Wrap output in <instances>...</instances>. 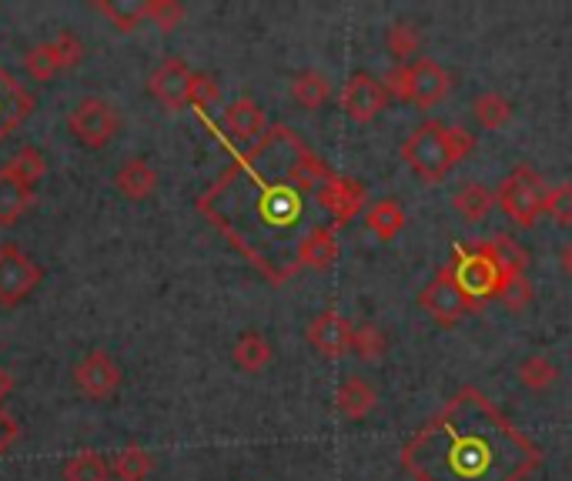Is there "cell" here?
Here are the masks:
<instances>
[{
    "label": "cell",
    "mask_w": 572,
    "mask_h": 481,
    "mask_svg": "<svg viewBox=\"0 0 572 481\" xmlns=\"http://www.w3.org/2000/svg\"><path fill=\"white\" fill-rule=\"evenodd\" d=\"M536 461V448L479 391L453 398L405 445V468L419 481H516Z\"/></svg>",
    "instance_id": "1"
},
{
    "label": "cell",
    "mask_w": 572,
    "mask_h": 481,
    "mask_svg": "<svg viewBox=\"0 0 572 481\" xmlns=\"http://www.w3.org/2000/svg\"><path fill=\"white\" fill-rule=\"evenodd\" d=\"M472 151H476V137L462 127L442 124V121H422L402 141V161L425 184L445 181L453 174V168L466 161Z\"/></svg>",
    "instance_id": "2"
},
{
    "label": "cell",
    "mask_w": 572,
    "mask_h": 481,
    "mask_svg": "<svg viewBox=\"0 0 572 481\" xmlns=\"http://www.w3.org/2000/svg\"><path fill=\"white\" fill-rule=\"evenodd\" d=\"M546 184L542 177L529 168L519 164L508 171L499 187H495V204L508 215V221L519 225V228H533L542 215H546Z\"/></svg>",
    "instance_id": "3"
},
{
    "label": "cell",
    "mask_w": 572,
    "mask_h": 481,
    "mask_svg": "<svg viewBox=\"0 0 572 481\" xmlns=\"http://www.w3.org/2000/svg\"><path fill=\"white\" fill-rule=\"evenodd\" d=\"M68 130L78 145L91 148V151H101L107 148L117 130H121V114L117 107L107 101V98H98V94H88L81 98L71 111H68Z\"/></svg>",
    "instance_id": "4"
},
{
    "label": "cell",
    "mask_w": 572,
    "mask_h": 481,
    "mask_svg": "<svg viewBox=\"0 0 572 481\" xmlns=\"http://www.w3.org/2000/svg\"><path fill=\"white\" fill-rule=\"evenodd\" d=\"M419 305H422V311H428V318H432L435 324H442V328H456L466 314L479 311V301H472V298L459 288L453 264H445V267L435 271V278H432V282L422 288V295H419Z\"/></svg>",
    "instance_id": "5"
},
{
    "label": "cell",
    "mask_w": 572,
    "mask_h": 481,
    "mask_svg": "<svg viewBox=\"0 0 572 481\" xmlns=\"http://www.w3.org/2000/svg\"><path fill=\"white\" fill-rule=\"evenodd\" d=\"M456 282L459 288L472 298V301H485V298H499L502 291V282L505 274L499 271V264L492 261V254L485 251V244H476V248H456Z\"/></svg>",
    "instance_id": "6"
},
{
    "label": "cell",
    "mask_w": 572,
    "mask_h": 481,
    "mask_svg": "<svg viewBox=\"0 0 572 481\" xmlns=\"http://www.w3.org/2000/svg\"><path fill=\"white\" fill-rule=\"evenodd\" d=\"M44 278V267L18 244H0V308H18Z\"/></svg>",
    "instance_id": "7"
},
{
    "label": "cell",
    "mask_w": 572,
    "mask_h": 481,
    "mask_svg": "<svg viewBox=\"0 0 572 481\" xmlns=\"http://www.w3.org/2000/svg\"><path fill=\"white\" fill-rule=\"evenodd\" d=\"M84 60V41L71 31L57 34L54 41H44V44H34L24 57V71L34 78V81H50L64 71H71Z\"/></svg>",
    "instance_id": "8"
},
{
    "label": "cell",
    "mask_w": 572,
    "mask_h": 481,
    "mask_svg": "<svg viewBox=\"0 0 572 481\" xmlns=\"http://www.w3.org/2000/svg\"><path fill=\"white\" fill-rule=\"evenodd\" d=\"M121 381H124L121 365L114 362V355H107L101 348L88 352L75 365V388L91 401H111L121 391Z\"/></svg>",
    "instance_id": "9"
},
{
    "label": "cell",
    "mask_w": 572,
    "mask_h": 481,
    "mask_svg": "<svg viewBox=\"0 0 572 481\" xmlns=\"http://www.w3.org/2000/svg\"><path fill=\"white\" fill-rule=\"evenodd\" d=\"M314 201L318 208L325 215H335V228L348 225L355 215L365 211V201H368V187L355 177H342V174H332L322 187L314 191Z\"/></svg>",
    "instance_id": "10"
},
{
    "label": "cell",
    "mask_w": 572,
    "mask_h": 481,
    "mask_svg": "<svg viewBox=\"0 0 572 481\" xmlns=\"http://www.w3.org/2000/svg\"><path fill=\"white\" fill-rule=\"evenodd\" d=\"M389 91L381 88V81H375L371 75L358 71L345 81L342 88V107L355 124H371L381 111L389 107Z\"/></svg>",
    "instance_id": "11"
},
{
    "label": "cell",
    "mask_w": 572,
    "mask_h": 481,
    "mask_svg": "<svg viewBox=\"0 0 572 481\" xmlns=\"http://www.w3.org/2000/svg\"><path fill=\"white\" fill-rule=\"evenodd\" d=\"M352 324L339 314V311H322V314H314L305 337H308V345L322 355V358H345L352 352Z\"/></svg>",
    "instance_id": "12"
},
{
    "label": "cell",
    "mask_w": 572,
    "mask_h": 481,
    "mask_svg": "<svg viewBox=\"0 0 572 481\" xmlns=\"http://www.w3.org/2000/svg\"><path fill=\"white\" fill-rule=\"evenodd\" d=\"M191 78H195V71H191L181 57H168L151 75L148 91H151V98H158V104L164 111H184L187 94H191Z\"/></svg>",
    "instance_id": "13"
},
{
    "label": "cell",
    "mask_w": 572,
    "mask_h": 481,
    "mask_svg": "<svg viewBox=\"0 0 572 481\" xmlns=\"http://www.w3.org/2000/svg\"><path fill=\"white\" fill-rule=\"evenodd\" d=\"M453 91V75L432 57H419L412 64V94L409 104H415L419 111H428L435 104H442Z\"/></svg>",
    "instance_id": "14"
},
{
    "label": "cell",
    "mask_w": 572,
    "mask_h": 481,
    "mask_svg": "<svg viewBox=\"0 0 572 481\" xmlns=\"http://www.w3.org/2000/svg\"><path fill=\"white\" fill-rule=\"evenodd\" d=\"M339 261V238L335 228L329 225H314L301 234V241L295 244V264L298 267H311V271H329Z\"/></svg>",
    "instance_id": "15"
},
{
    "label": "cell",
    "mask_w": 572,
    "mask_h": 481,
    "mask_svg": "<svg viewBox=\"0 0 572 481\" xmlns=\"http://www.w3.org/2000/svg\"><path fill=\"white\" fill-rule=\"evenodd\" d=\"M225 130L234 137V141H241V145H254V141H262V137H265L268 117L259 107V101L238 98V101H231L225 107Z\"/></svg>",
    "instance_id": "16"
},
{
    "label": "cell",
    "mask_w": 572,
    "mask_h": 481,
    "mask_svg": "<svg viewBox=\"0 0 572 481\" xmlns=\"http://www.w3.org/2000/svg\"><path fill=\"white\" fill-rule=\"evenodd\" d=\"M114 187L124 201H131V204L148 201L158 191V171L151 168L148 158H127L114 174Z\"/></svg>",
    "instance_id": "17"
},
{
    "label": "cell",
    "mask_w": 572,
    "mask_h": 481,
    "mask_svg": "<svg viewBox=\"0 0 572 481\" xmlns=\"http://www.w3.org/2000/svg\"><path fill=\"white\" fill-rule=\"evenodd\" d=\"M335 404H339V411H342V419H348V422H362V419H368L371 411H375V404H378V391H375V385H371L368 378H362V375H348V378L339 385Z\"/></svg>",
    "instance_id": "18"
},
{
    "label": "cell",
    "mask_w": 572,
    "mask_h": 481,
    "mask_svg": "<svg viewBox=\"0 0 572 481\" xmlns=\"http://www.w3.org/2000/svg\"><path fill=\"white\" fill-rule=\"evenodd\" d=\"M31 194L34 187L27 181H21L8 164L0 168V228H14L24 218Z\"/></svg>",
    "instance_id": "19"
},
{
    "label": "cell",
    "mask_w": 572,
    "mask_h": 481,
    "mask_svg": "<svg viewBox=\"0 0 572 481\" xmlns=\"http://www.w3.org/2000/svg\"><path fill=\"white\" fill-rule=\"evenodd\" d=\"M365 228L378 238V241H396L405 228V208L396 197H378L365 208Z\"/></svg>",
    "instance_id": "20"
},
{
    "label": "cell",
    "mask_w": 572,
    "mask_h": 481,
    "mask_svg": "<svg viewBox=\"0 0 572 481\" xmlns=\"http://www.w3.org/2000/svg\"><path fill=\"white\" fill-rule=\"evenodd\" d=\"M272 355H275V348H272V341H268L262 331H244V334L234 341V348H231V362H234V368L244 371V375L265 371V368L272 365Z\"/></svg>",
    "instance_id": "21"
},
{
    "label": "cell",
    "mask_w": 572,
    "mask_h": 481,
    "mask_svg": "<svg viewBox=\"0 0 572 481\" xmlns=\"http://www.w3.org/2000/svg\"><path fill=\"white\" fill-rule=\"evenodd\" d=\"M492 204H495V191H489L482 181H469L462 184L456 194H453V208L462 221L469 225H482L492 211Z\"/></svg>",
    "instance_id": "22"
},
{
    "label": "cell",
    "mask_w": 572,
    "mask_h": 481,
    "mask_svg": "<svg viewBox=\"0 0 572 481\" xmlns=\"http://www.w3.org/2000/svg\"><path fill=\"white\" fill-rule=\"evenodd\" d=\"M482 244H485V251L492 254V261L499 264V271L505 274V278H513V274H526L529 254H526V248L513 234H495V238H489Z\"/></svg>",
    "instance_id": "23"
},
{
    "label": "cell",
    "mask_w": 572,
    "mask_h": 481,
    "mask_svg": "<svg viewBox=\"0 0 572 481\" xmlns=\"http://www.w3.org/2000/svg\"><path fill=\"white\" fill-rule=\"evenodd\" d=\"M332 88H329V78L322 71H301L291 78V101L301 107V111H318L325 107Z\"/></svg>",
    "instance_id": "24"
},
{
    "label": "cell",
    "mask_w": 572,
    "mask_h": 481,
    "mask_svg": "<svg viewBox=\"0 0 572 481\" xmlns=\"http://www.w3.org/2000/svg\"><path fill=\"white\" fill-rule=\"evenodd\" d=\"M98 14H104L117 31H138L148 24V0H101Z\"/></svg>",
    "instance_id": "25"
},
{
    "label": "cell",
    "mask_w": 572,
    "mask_h": 481,
    "mask_svg": "<svg viewBox=\"0 0 572 481\" xmlns=\"http://www.w3.org/2000/svg\"><path fill=\"white\" fill-rule=\"evenodd\" d=\"M151 471H155V458H151V451L138 448V445L121 448L111 461V474L117 481H145Z\"/></svg>",
    "instance_id": "26"
},
{
    "label": "cell",
    "mask_w": 572,
    "mask_h": 481,
    "mask_svg": "<svg viewBox=\"0 0 572 481\" xmlns=\"http://www.w3.org/2000/svg\"><path fill=\"white\" fill-rule=\"evenodd\" d=\"M352 352L362 358V362H381L389 352V334L381 331L375 321H362L355 331H352Z\"/></svg>",
    "instance_id": "27"
},
{
    "label": "cell",
    "mask_w": 572,
    "mask_h": 481,
    "mask_svg": "<svg viewBox=\"0 0 572 481\" xmlns=\"http://www.w3.org/2000/svg\"><path fill=\"white\" fill-rule=\"evenodd\" d=\"M472 117L482 130H499L508 124V117H513V104H508L502 94L495 91H482L476 101H472Z\"/></svg>",
    "instance_id": "28"
},
{
    "label": "cell",
    "mask_w": 572,
    "mask_h": 481,
    "mask_svg": "<svg viewBox=\"0 0 572 481\" xmlns=\"http://www.w3.org/2000/svg\"><path fill=\"white\" fill-rule=\"evenodd\" d=\"M111 461L98 451H81L64 461V481H107Z\"/></svg>",
    "instance_id": "29"
},
{
    "label": "cell",
    "mask_w": 572,
    "mask_h": 481,
    "mask_svg": "<svg viewBox=\"0 0 572 481\" xmlns=\"http://www.w3.org/2000/svg\"><path fill=\"white\" fill-rule=\"evenodd\" d=\"M419 44H422L419 27H415V24H405V21L392 24L389 34H386V50H389V57H392L396 64H409L412 54H419Z\"/></svg>",
    "instance_id": "30"
},
{
    "label": "cell",
    "mask_w": 572,
    "mask_h": 481,
    "mask_svg": "<svg viewBox=\"0 0 572 481\" xmlns=\"http://www.w3.org/2000/svg\"><path fill=\"white\" fill-rule=\"evenodd\" d=\"M556 378H559V368H556L546 355H529V358L519 365V381H523L529 391H546Z\"/></svg>",
    "instance_id": "31"
},
{
    "label": "cell",
    "mask_w": 572,
    "mask_h": 481,
    "mask_svg": "<svg viewBox=\"0 0 572 481\" xmlns=\"http://www.w3.org/2000/svg\"><path fill=\"white\" fill-rule=\"evenodd\" d=\"M8 168L21 177V181H27L31 187L47 174V158L37 151V148H21L11 161H8Z\"/></svg>",
    "instance_id": "32"
},
{
    "label": "cell",
    "mask_w": 572,
    "mask_h": 481,
    "mask_svg": "<svg viewBox=\"0 0 572 481\" xmlns=\"http://www.w3.org/2000/svg\"><path fill=\"white\" fill-rule=\"evenodd\" d=\"M148 24H155L161 34H171L184 24V8L178 0H148Z\"/></svg>",
    "instance_id": "33"
},
{
    "label": "cell",
    "mask_w": 572,
    "mask_h": 481,
    "mask_svg": "<svg viewBox=\"0 0 572 481\" xmlns=\"http://www.w3.org/2000/svg\"><path fill=\"white\" fill-rule=\"evenodd\" d=\"M187 104L198 107V111H211V107H221V88L211 75H195L191 78V94H187Z\"/></svg>",
    "instance_id": "34"
},
{
    "label": "cell",
    "mask_w": 572,
    "mask_h": 481,
    "mask_svg": "<svg viewBox=\"0 0 572 481\" xmlns=\"http://www.w3.org/2000/svg\"><path fill=\"white\" fill-rule=\"evenodd\" d=\"M546 215L562 225V228H572V184H556L549 187L546 194Z\"/></svg>",
    "instance_id": "35"
},
{
    "label": "cell",
    "mask_w": 572,
    "mask_h": 481,
    "mask_svg": "<svg viewBox=\"0 0 572 481\" xmlns=\"http://www.w3.org/2000/svg\"><path fill=\"white\" fill-rule=\"evenodd\" d=\"M499 298L505 301L508 311H523V308L533 301V285H529L526 274H513V278H505Z\"/></svg>",
    "instance_id": "36"
},
{
    "label": "cell",
    "mask_w": 572,
    "mask_h": 481,
    "mask_svg": "<svg viewBox=\"0 0 572 481\" xmlns=\"http://www.w3.org/2000/svg\"><path fill=\"white\" fill-rule=\"evenodd\" d=\"M381 88L389 91V98L409 104V94H412V64H396L392 71L386 75V81H381Z\"/></svg>",
    "instance_id": "37"
},
{
    "label": "cell",
    "mask_w": 572,
    "mask_h": 481,
    "mask_svg": "<svg viewBox=\"0 0 572 481\" xmlns=\"http://www.w3.org/2000/svg\"><path fill=\"white\" fill-rule=\"evenodd\" d=\"M18 435H21V428H18V419L14 415H8L4 408H0V455H4L14 442H18Z\"/></svg>",
    "instance_id": "38"
},
{
    "label": "cell",
    "mask_w": 572,
    "mask_h": 481,
    "mask_svg": "<svg viewBox=\"0 0 572 481\" xmlns=\"http://www.w3.org/2000/svg\"><path fill=\"white\" fill-rule=\"evenodd\" d=\"M559 271H562L565 282H572V241L562 244V251H559Z\"/></svg>",
    "instance_id": "39"
},
{
    "label": "cell",
    "mask_w": 572,
    "mask_h": 481,
    "mask_svg": "<svg viewBox=\"0 0 572 481\" xmlns=\"http://www.w3.org/2000/svg\"><path fill=\"white\" fill-rule=\"evenodd\" d=\"M11 391H14V375L8 368H0V401H4Z\"/></svg>",
    "instance_id": "40"
},
{
    "label": "cell",
    "mask_w": 572,
    "mask_h": 481,
    "mask_svg": "<svg viewBox=\"0 0 572 481\" xmlns=\"http://www.w3.org/2000/svg\"><path fill=\"white\" fill-rule=\"evenodd\" d=\"M0 114H4V101H0Z\"/></svg>",
    "instance_id": "41"
}]
</instances>
